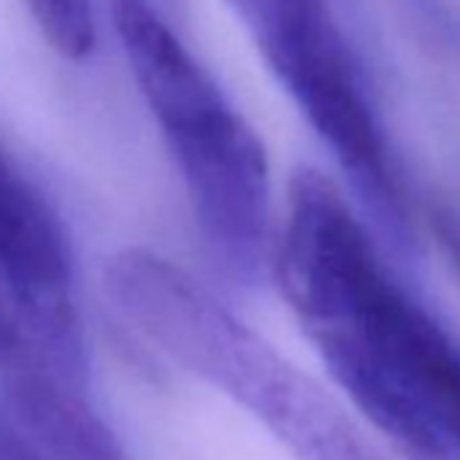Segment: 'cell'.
Here are the masks:
<instances>
[{
    "label": "cell",
    "instance_id": "5b68a950",
    "mask_svg": "<svg viewBox=\"0 0 460 460\" xmlns=\"http://www.w3.org/2000/svg\"><path fill=\"white\" fill-rule=\"evenodd\" d=\"M0 290L39 352L87 390L84 333L66 230L36 184L0 149Z\"/></svg>",
    "mask_w": 460,
    "mask_h": 460
},
{
    "label": "cell",
    "instance_id": "7a4b0ae2",
    "mask_svg": "<svg viewBox=\"0 0 460 460\" xmlns=\"http://www.w3.org/2000/svg\"><path fill=\"white\" fill-rule=\"evenodd\" d=\"M103 290L144 339L250 411L298 460H385L336 398L179 263L128 247L106 263Z\"/></svg>",
    "mask_w": 460,
    "mask_h": 460
},
{
    "label": "cell",
    "instance_id": "9c48e42d",
    "mask_svg": "<svg viewBox=\"0 0 460 460\" xmlns=\"http://www.w3.org/2000/svg\"><path fill=\"white\" fill-rule=\"evenodd\" d=\"M0 460H49L28 436L0 422Z\"/></svg>",
    "mask_w": 460,
    "mask_h": 460
},
{
    "label": "cell",
    "instance_id": "277c9868",
    "mask_svg": "<svg viewBox=\"0 0 460 460\" xmlns=\"http://www.w3.org/2000/svg\"><path fill=\"white\" fill-rule=\"evenodd\" d=\"M266 66L352 181L398 208V181L328 0H227Z\"/></svg>",
    "mask_w": 460,
    "mask_h": 460
},
{
    "label": "cell",
    "instance_id": "6da1fadb",
    "mask_svg": "<svg viewBox=\"0 0 460 460\" xmlns=\"http://www.w3.org/2000/svg\"><path fill=\"white\" fill-rule=\"evenodd\" d=\"M279 288L347 398L406 460H460V341L385 269L341 187L290 179Z\"/></svg>",
    "mask_w": 460,
    "mask_h": 460
},
{
    "label": "cell",
    "instance_id": "52a82bcc",
    "mask_svg": "<svg viewBox=\"0 0 460 460\" xmlns=\"http://www.w3.org/2000/svg\"><path fill=\"white\" fill-rule=\"evenodd\" d=\"M33 358H44V355L31 341V336L22 328L17 312L12 309L4 290H0V376L14 371L17 366L28 363Z\"/></svg>",
    "mask_w": 460,
    "mask_h": 460
},
{
    "label": "cell",
    "instance_id": "3957f363",
    "mask_svg": "<svg viewBox=\"0 0 460 460\" xmlns=\"http://www.w3.org/2000/svg\"><path fill=\"white\" fill-rule=\"evenodd\" d=\"M109 12L206 244L236 277L252 279L269 250L271 219V176L261 136L155 0H109Z\"/></svg>",
    "mask_w": 460,
    "mask_h": 460
},
{
    "label": "cell",
    "instance_id": "ba28073f",
    "mask_svg": "<svg viewBox=\"0 0 460 460\" xmlns=\"http://www.w3.org/2000/svg\"><path fill=\"white\" fill-rule=\"evenodd\" d=\"M430 225L444 255L452 261L455 271L460 274V214L449 206H436L430 214Z\"/></svg>",
    "mask_w": 460,
    "mask_h": 460
},
{
    "label": "cell",
    "instance_id": "8992f818",
    "mask_svg": "<svg viewBox=\"0 0 460 460\" xmlns=\"http://www.w3.org/2000/svg\"><path fill=\"white\" fill-rule=\"evenodd\" d=\"M28 12L49 41V47L66 60H84L98 41V22L93 0H25Z\"/></svg>",
    "mask_w": 460,
    "mask_h": 460
}]
</instances>
